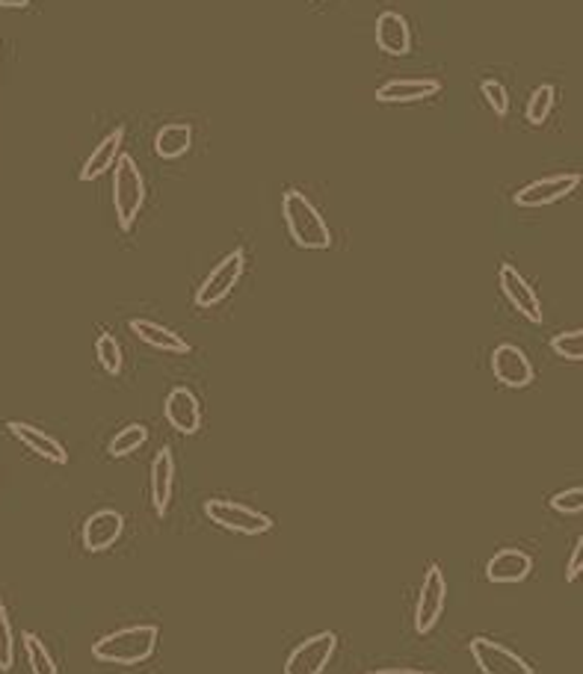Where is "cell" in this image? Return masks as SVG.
Listing matches in <instances>:
<instances>
[{
    "instance_id": "31",
    "label": "cell",
    "mask_w": 583,
    "mask_h": 674,
    "mask_svg": "<svg viewBox=\"0 0 583 674\" xmlns=\"http://www.w3.org/2000/svg\"><path fill=\"white\" fill-rule=\"evenodd\" d=\"M367 674H433V672H421V669H374Z\"/></svg>"
},
{
    "instance_id": "4",
    "label": "cell",
    "mask_w": 583,
    "mask_h": 674,
    "mask_svg": "<svg viewBox=\"0 0 583 674\" xmlns=\"http://www.w3.org/2000/svg\"><path fill=\"white\" fill-rule=\"evenodd\" d=\"M243 273H247V252H243V249H231V252L205 275V282L196 287V296H193L196 308L210 311V308L226 302L231 290L240 284V278H243Z\"/></svg>"
},
{
    "instance_id": "20",
    "label": "cell",
    "mask_w": 583,
    "mask_h": 674,
    "mask_svg": "<svg viewBox=\"0 0 583 674\" xmlns=\"http://www.w3.org/2000/svg\"><path fill=\"white\" fill-rule=\"evenodd\" d=\"M128 329L137 341H142L146 346H151V350L169 352V355H187L190 352V343L184 341L179 332H172V329L155 323V320H146V317L128 320Z\"/></svg>"
},
{
    "instance_id": "11",
    "label": "cell",
    "mask_w": 583,
    "mask_h": 674,
    "mask_svg": "<svg viewBox=\"0 0 583 674\" xmlns=\"http://www.w3.org/2000/svg\"><path fill=\"white\" fill-rule=\"evenodd\" d=\"M498 284H501V294H504L506 302L513 305L515 313H522L527 323H542V302H539V296H536V290L530 287V282L515 270V264H501V270H498Z\"/></svg>"
},
{
    "instance_id": "26",
    "label": "cell",
    "mask_w": 583,
    "mask_h": 674,
    "mask_svg": "<svg viewBox=\"0 0 583 674\" xmlns=\"http://www.w3.org/2000/svg\"><path fill=\"white\" fill-rule=\"evenodd\" d=\"M551 350L557 358L563 362L581 364L583 362V332L581 329H569V332H557L551 338Z\"/></svg>"
},
{
    "instance_id": "10",
    "label": "cell",
    "mask_w": 583,
    "mask_h": 674,
    "mask_svg": "<svg viewBox=\"0 0 583 674\" xmlns=\"http://www.w3.org/2000/svg\"><path fill=\"white\" fill-rule=\"evenodd\" d=\"M489 364H492V376L498 379V385H504L510 391H522L527 385H534L536 379L527 352L522 346H515V343H498Z\"/></svg>"
},
{
    "instance_id": "29",
    "label": "cell",
    "mask_w": 583,
    "mask_h": 674,
    "mask_svg": "<svg viewBox=\"0 0 583 674\" xmlns=\"http://www.w3.org/2000/svg\"><path fill=\"white\" fill-rule=\"evenodd\" d=\"M548 506H551V512H557V515H581L583 489L581 485H572V489L557 491V494H551V500H548Z\"/></svg>"
},
{
    "instance_id": "25",
    "label": "cell",
    "mask_w": 583,
    "mask_h": 674,
    "mask_svg": "<svg viewBox=\"0 0 583 674\" xmlns=\"http://www.w3.org/2000/svg\"><path fill=\"white\" fill-rule=\"evenodd\" d=\"M95 358H99L101 370L110 373V376H119L122 367H125V355H122L119 341L110 332L99 334V341H95Z\"/></svg>"
},
{
    "instance_id": "22",
    "label": "cell",
    "mask_w": 583,
    "mask_h": 674,
    "mask_svg": "<svg viewBox=\"0 0 583 674\" xmlns=\"http://www.w3.org/2000/svg\"><path fill=\"white\" fill-rule=\"evenodd\" d=\"M146 441H149V430H146L142 423H128V426H122V430L110 438L107 453L113 459H128L139 447H146Z\"/></svg>"
},
{
    "instance_id": "18",
    "label": "cell",
    "mask_w": 583,
    "mask_h": 674,
    "mask_svg": "<svg viewBox=\"0 0 583 674\" xmlns=\"http://www.w3.org/2000/svg\"><path fill=\"white\" fill-rule=\"evenodd\" d=\"M172 494H175V456L169 447H160L151 461V509L158 518H163L172 506Z\"/></svg>"
},
{
    "instance_id": "14",
    "label": "cell",
    "mask_w": 583,
    "mask_h": 674,
    "mask_svg": "<svg viewBox=\"0 0 583 674\" xmlns=\"http://www.w3.org/2000/svg\"><path fill=\"white\" fill-rule=\"evenodd\" d=\"M7 432H10L19 444L31 449L33 456H39L42 461H50V465H66V461H69V449L62 447L54 435H48V432L39 430V426H33V423L7 421Z\"/></svg>"
},
{
    "instance_id": "16",
    "label": "cell",
    "mask_w": 583,
    "mask_h": 674,
    "mask_svg": "<svg viewBox=\"0 0 583 674\" xmlns=\"http://www.w3.org/2000/svg\"><path fill=\"white\" fill-rule=\"evenodd\" d=\"M534 574V557L522 548L494 550L485 562V580L489 583H524Z\"/></svg>"
},
{
    "instance_id": "5",
    "label": "cell",
    "mask_w": 583,
    "mask_h": 674,
    "mask_svg": "<svg viewBox=\"0 0 583 674\" xmlns=\"http://www.w3.org/2000/svg\"><path fill=\"white\" fill-rule=\"evenodd\" d=\"M205 518L210 524H217L219 529H228V533H240V536H264L273 529V518L264 515L261 509L247 506V503H238V500H222L210 498L205 503Z\"/></svg>"
},
{
    "instance_id": "2",
    "label": "cell",
    "mask_w": 583,
    "mask_h": 674,
    "mask_svg": "<svg viewBox=\"0 0 583 674\" xmlns=\"http://www.w3.org/2000/svg\"><path fill=\"white\" fill-rule=\"evenodd\" d=\"M282 219H285V228L290 240L299 245V249H308V252H323L332 245V231H329L327 219L317 210V205L311 198L302 193V190H285L282 193Z\"/></svg>"
},
{
    "instance_id": "12",
    "label": "cell",
    "mask_w": 583,
    "mask_h": 674,
    "mask_svg": "<svg viewBox=\"0 0 583 674\" xmlns=\"http://www.w3.org/2000/svg\"><path fill=\"white\" fill-rule=\"evenodd\" d=\"M122 533H125V515L119 509H99L83 521L80 541H83V550L95 557V553H107L119 541Z\"/></svg>"
},
{
    "instance_id": "3",
    "label": "cell",
    "mask_w": 583,
    "mask_h": 674,
    "mask_svg": "<svg viewBox=\"0 0 583 674\" xmlns=\"http://www.w3.org/2000/svg\"><path fill=\"white\" fill-rule=\"evenodd\" d=\"M142 205H146V178L139 172L134 157L119 155L116 167H113V214H116L122 231L134 228Z\"/></svg>"
},
{
    "instance_id": "28",
    "label": "cell",
    "mask_w": 583,
    "mask_h": 674,
    "mask_svg": "<svg viewBox=\"0 0 583 674\" xmlns=\"http://www.w3.org/2000/svg\"><path fill=\"white\" fill-rule=\"evenodd\" d=\"M480 92H483V101L489 104L494 116H506V113H510V92H506L501 80L485 78L483 83H480Z\"/></svg>"
},
{
    "instance_id": "8",
    "label": "cell",
    "mask_w": 583,
    "mask_h": 674,
    "mask_svg": "<svg viewBox=\"0 0 583 674\" xmlns=\"http://www.w3.org/2000/svg\"><path fill=\"white\" fill-rule=\"evenodd\" d=\"M338 651L335 630H320V633L302 639L285 660V674H323L327 665Z\"/></svg>"
},
{
    "instance_id": "6",
    "label": "cell",
    "mask_w": 583,
    "mask_h": 674,
    "mask_svg": "<svg viewBox=\"0 0 583 674\" xmlns=\"http://www.w3.org/2000/svg\"><path fill=\"white\" fill-rule=\"evenodd\" d=\"M445 604H447V580L442 566L430 562L426 566V574L421 580V589H418V601H415V633L418 636H430L438 627L442 616H445Z\"/></svg>"
},
{
    "instance_id": "9",
    "label": "cell",
    "mask_w": 583,
    "mask_h": 674,
    "mask_svg": "<svg viewBox=\"0 0 583 674\" xmlns=\"http://www.w3.org/2000/svg\"><path fill=\"white\" fill-rule=\"evenodd\" d=\"M581 186V172H560V175H545L539 181L524 184L513 196L515 207L524 210H536V207H551L557 202H563L565 196H572L574 190Z\"/></svg>"
},
{
    "instance_id": "24",
    "label": "cell",
    "mask_w": 583,
    "mask_h": 674,
    "mask_svg": "<svg viewBox=\"0 0 583 674\" xmlns=\"http://www.w3.org/2000/svg\"><path fill=\"white\" fill-rule=\"evenodd\" d=\"M553 101H557V89H553L551 83H539V87L534 89V95L527 99V107H524V116H527V122H530L534 127L545 125V122H548V116H551Z\"/></svg>"
},
{
    "instance_id": "30",
    "label": "cell",
    "mask_w": 583,
    "mask_h": 674,
    "mask_svg": "<svg viewBox=\"0 0 583 674\" xmlns=\"http://www.w3.org/2000/svg\"><path fill=\"white\" fill-rule=\"evenodd\" d=\"M583 574V538L574 541L569 562H565V583H578V576Z\"/></svg>"
},
{
    "instance_id": "23",
    "label": "cell",
    "mask_w": 583,
    "mask_h": 674,
    "mask_svg": "<svg viewBox=\"0 0 583 674\" xmlns=\"http://www.w3.org/2000/svg\"><path fill=\"white\" fill-rule=\"evenodd\" d=\"M21 646H24V654H27V665H31V674H60L57 669V660L50 656V651L45 648L39 636L24 630L21 633Z\"/></svg>"
},
{
    "instance_id": "32",
    "label": "cell",
    "mask_w": 583,
    "mask_h": 674,
    "mask_svg": "<svg viewBox=\"0 0 583 674\" xmlns=\"http://www.w3.org/2000/svg\"><path fill=\"white\" fill-rule=\"evenodd\" d=\"M31 0H0V10H27Z\"/></svg>"
},
{
    "instance_id": "27",
    "label": "cell",
    "mask_w": 583,
    "mask_h": 674,
    "mask_svg": "<svg viewBox=\"0 0 583 674\" xmlns=\"http://www.w3.org/2000/svg\"><path fill=\"white\" fill-rule=\"evenodd\" d=\"M12 665H15V633H12L7 604L0 597V672H10Z\"/></svg>"
},
{
    "instance_id": "13",
    "label": "cell",
    "mask_w": 583,
    "mask_h": 674,
    "mask_svg": "<svg viewBox=\"0 0 583 674\" xmlns=\"http://www.w3.org/2000/svg\"><path fill=\"white\" fill-rule=\"evenodd\" d=\"M163 418L179 435H196L202 430V402L190 388L179 385L163 400Z\"/></svg>"
},
{
    "instance_id": "17",
    "label": "cell",
    "mask_w": 583,
    "mask_h": 674,
    "mask_svg": "<svg viewBox=\"0 0 583 674\" xmlns=\"http://www.w3.org/2000/svg\"><path fill=\"white\" fill-rule=\"evenodd\" d=\"M374 39L376 48L388 54V57H403L412 48V30H409V21L395 10L379 12V19L374 24Z\"/></svg>"
},
{
    "instance_id": "21",
    "label": "cell",
    "mask_w": 583,
    "mask_h": 674,
    "mask_svg": "<svg viewBox=\"0 0 583 674\" xmlns=\"http://www.w3.org/2000/svg\"><path fill=\"white\" fill-rule=\"evenodd\" d=\"M190 146H193V127L179 125V122L163 125L158 130V137H155V151H158L160 160H179V157L187 155Z\"/></svg>"
},
{
    "instance_id": "1",
    "label": "cell",
    "mask_w": 583,
    "mask_h": 674,
    "mask_svg": "<svg viewBox=\"0 0 583 674\" xmlns=\"http://www.w3.org/2000/svg\"><path fill=\"white\" fill-rule=\"evenodd\" d=\"M160 642V627L158 625H130L122 627V630H113V633L99 636L92 642L90 654L95 663L104 665H122V669H130V665L146 663L155 656Z\"/></svg>"
},
{
    "instance_id": "15",
    "label": "cell",
    "mask_w": 583,
    "mask_h": 674,
    "mask_svg": "<svg viewBox=\"0 0 583 674\" xmlns=\"http://www.w3.org/2000/svg\"><path fill=\"white\" fill-rule=\"evenodd\" d=\"M442 92L438 78H397L376 89L374 99L379 104H415V101L433 99Z\"/></svg>"
},
{
    "instance_id": "19",
    "label": "cell",
    "mask_w": 583,
    "mask_h": 674,
    "mask_svg": "<svg viewBox=\"0 0 583 674\" xmlns=\"http://www.w3.org/2000/svg\"><path fill=\"white\" fill-rule=\"evenodd\" d=\"M122 142H125V127H113L107 137L101 139L99 146L92 148V155L87 157V163L80 167V181L83 184H90V181H99V178H104L110 172V169L116 167V160H119L122 155Z\"/></svg>"
},
{
    "instance_id": "7",
    "label": "cell",
    "mask_w": 583,
    "mask_h": 674,
    "mask_svg": "<svg viewBox=\"0 0 583 674\" xmlns=\"http://www.w3.org/2000/svg\"><path fill=\"white\" fill-rule=\"evenodd\" d=\"M468 654L480 669V674H536L534 665L527 663L522 654H515L513 648L501 646L489 636H475L468 642Z\"/></svg>"
}]
</instances>
